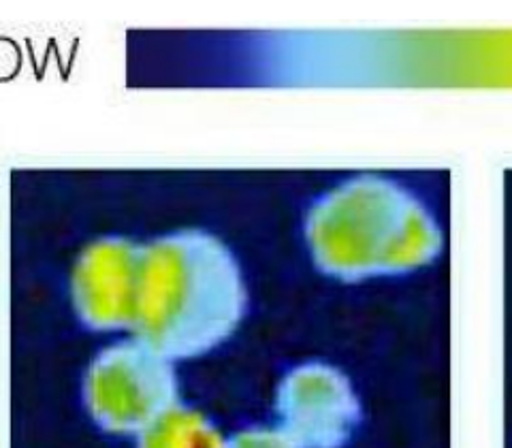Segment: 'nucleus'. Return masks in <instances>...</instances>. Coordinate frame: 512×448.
I'll return each instance as SVG.
<instances>
[{
    "mask_svg": "<svg viewBox=\"0 0 512 448\" xmlns=\"http://www.w3.org/2000/svg\"><path fill=\"white\" fill-rule=\"evenodd\" d=\"M137 448H224V440L203 414L173 406L141 431Z\"/></svg>",
    "mask_w": 512,
    "mask_h": 448,
    "instance_id": "nucleus-6",
    "label": "nucleus"
},
{
    "mask_svg": "<svg viewBox=\"0 0 512 448\" xmlns=\"http://www.w3.org/2000/svg\"><path fill=\"white\" fill-rule=\"evenodd\" d=\"M143 246L124 237H105L79 256L71 278L79 318L96 331L133 327Z\"/></svg>",
    "mask_w": 512,
    "mask_h": 448,
    "instance_id": "nucleus-5",
    "label": "nucleus"
},
{
    "mask_svg": "<svg viewBox=\"0 0 512 448\" xmlns=\"http://www.w3.org/2000/svg\"><path fill=\"white\" fill-rule=\"evenodd\" d=\"M86 406L111 434H141L178 402L171 359L141 338L109 346L86 376Z\"/></svg>",
    "mask_w": 512,
    "mask_h": 448,
    "instance_id": "nucleus-3",
    "label": "nucleus"
},
{
    "mask_svg": "<svg viewBox=\"0 0 512 448\" xmlns=\"http://www.w3.org/2000/svg\"><path fill=\"white\" fill-rule=\"evenodd\" d=\"M306 239L316 265L342 280L406 274L427 265L442 244L419 199L376 175L344 182L318 199Z\"/></svg>",
    "mask_w": 512,
    "mask_h": 448,
    "instance_id": "nucleus-2",
    "label": "nucleus"
},
{
    "mask_svg": "<svg viewBox=\"0 0 512 448\" xmlns=\"http://www.w3.org/2000/svg\"><path fill=\"white\" fill-rule=\"evenodd\" d=\"M276 412L280 431L297 448H340L361 419L348 378L323 363L295 367L282 380Z\"/></svg>",
    "mask_w": 512,
    "mask_h": 448,
    "instance_id": "nucleus-4",
    "label": "nucleus"
},
{
    "mask_svg": "<svg viewBox=\"0 0 512 448\" xmlns=\"http://www.w3.org/2000/svg\"><path fill=\"white\" fill-rule=\"evenodd\" d=\"M246 310L242 271L231 250L203 231H180L143 246L133 329L169 359L216 348Z\"/></svg>",
    "mask_w": 512,
    "mask_h": 448,
    "instance_id": "nucleus-1",
    "label": "nucleus"
},
{
    "mask_svg": "<svg viewBox=\"0 0 512 448\" xmlns=\"http://www.w3.org/2000/svg\"><path fill=\"white\" fill-rule=\"evenodd\" d=\"M224 448H297L282 431L274 429H246L242 434L224 442Z\"/></svg>",
    "mask_w": 512,
    "mask_h": 448,
    "instance_id": "nucleus-7",
    "label": "nucleus"
}]
</instances>
